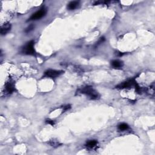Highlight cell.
Here are the masks:
<instances>
[{"label":"cell","mask_w":155,"mask_h":155,"mask_svg":"<svg viewBox=\"0 0 155 155\" xmlns=\"http://www.w3.org/2000/svg\"><path fill=\"white\" fill-rule=\"evenodd\" d=\"M80 92L88 96L91 99H97L99 98L98 93L92 87L87 86V87H84L83 89H81Z\"/></svg>","instance_id":"1"},{"label":"cell","mask_w":155,"mask_h":155,"mask_svg":"<svg viewBox=\"0 0 155 155\" xmlns=\"http://www.w3.org/2000/svg\"><path fill=\"white\" fill-rule=\"evenodd\" d=\"M23 52L26 55H35V51L34 49V41H31L29 42L23 48Z\"/></svg>","instance_id":"2"},{"label":"cell","mask_w":155,"mask_h":155,"mask_svg":"<svg viewBox=\"0 0 155 155\" xmlns=\"http://www.w3.org/2000/svg\"><path fill=\"white\" fill-rule=\"evenodd\" d=\"M64 72L62 70H48L44 73V76L46 77L56 78L60 76Z\"/></svg>","instance_id":"3"},{"label":"cell","mask_w":155,"mask_h":155,"mask_svg":"<svg viewBox=\"0 0 155 155\" xmlns=\"http://www.w3.org/2000/svg\"><path fill=\"white\" fill-rule=\"evenodd\" d=\"M46 10L45 9H41L39 10H38V12H35V13L31 15L30 18L29 19V20H39V19H41V18L43 17L44 16L46 15Z\"/></svg>","instance_id":"4"},{"label":"cell","mask_w":155,"mask_h":155,"mask_svg":"<svg viewBox=\"0 0 155 155\" xmlns=\"http://www.w3.org/2000/svg\"><path fill=\"white\" fill-rule=\"evenodd\" d=\"M138 84L136 83V82L134 80V79H130L129 81H127L124 82L123 84H121L118 85L117 86V88L119 89H125V88H130L131 87H134L136 86Z\"/></svg>","instance_id":"5"},{"label":"cell","mask_w":155,"mask_h":155,"mask_svg":"<svg viewBox=\"0 0 155 155\" xmlns=\"http://www.w3.org/2000/svg\"><path fill=\"white\" fill-rule=\"evenodd\" d=\"M15 91V85L13 82L11 81L7 82L5 84V86L4 87V94H10L12 93Z\"/></svg>","instance_id":"6"},{"label":"cell","mask_w":155,"mask_h":155,"mask_svg":"<svg viewBox=\"0 0 155 155\" xmlns=\"http://www.w3.org/2000/svg\"><path fill=\"white\" fill-rule=\"evenodd\" d=\"M11 25L10 24H5L1 27V35H5L7 33L9 32L10 30Z\"/></svg>","instance_id":"7"},{"label":"cell","mask_w":155,"mask_h":155,"mask_svg":"<svg viewBox=\"0 0 155 155\" xmlns=\"http://www.w3.org/2000/svg\"><path fill=\"white\" fill-rule=\"evenodd\" d=\"M79 5V1H72V2H70L68 4V6H67V8H68L69 10H74V9H76L77 7Z\"/></svg>","instance_id":"8"},{"label":"cell","mask_w":155,"mask_h":155,"mask_svg":"<svg viewBox=\"0 0 155 155\" xmlns=\"http://www.w3.org/2000/svg\"><path fill=\"white\" fill-rule=\"evenodd\" d=\"M112 65L114 68H118L123 67V63L121 61H118V60H114V61L112 62Z\"/></svg>","instance_id":"9"},{"label":"cell","mask_w":155,"mask_h":155,"mask_svg":"<svg viewBox=\"0 0 155 155\" xmlns=\"http://www.w3.org/2000/svg\"><path fill=\"white\" fill-rule=\"evenodd\" d=\"M97 141H95V140H93V141H89V142H88L87 143V146L89 148H93L94 147V146H96L97 144Z\"/></svg>","instance_id":"10"},{"label":"cell","mask_w":155,"mask_h":155,"mask_svg":"<svg viewBox=\"0 0 155 155\" xmlns=\"http://www.w3.org/2000/svg\"><path fill=\"white\" fill-rule=\"evenodd\" d=\"M128 125L127 124H125V123H123V124H121L118 125V128L119 130H125L127 129H128Z\"/></svg>","instance_id":"11"},{"label":"cell","mask_w":155,"mask_h":155,"mask_svg":"<svg viewBox=\"0 0 155 155\" xmlns=\"http://www.w3.org/2000/svg\"><path fill=\"white\" fill-rule=\"evenodd\" d=\"M49 144H50L51 146L54 147H58L59 145H60V143L58 142L57 141H55V140H52L50 141V142H49Z\"/></svg>","instance_id":"12"},{"label":"cell","mask_w":155,"mask_h":155,"mask_svg":"<svg viewBox=\"0 0 155 155\" xmlns=\"http://www.w3.org/2000/svg\"><path fill=\"white\" fill-rule=\"evenodd\" d=\"M33 29H34V26H33V25H31V26H29L28 27H27V29H26V33L30 32V31H32V30Z\"/></svg>","instance_id":"13"},{"label":"cell","mask_w":155,"mask_h":155,"mask_svg":"<svg viewBox=\"0 0 155 155\" xmlns=\"http://www.w3.org/2000/svg\"><path fill=\"white\" fill-rule=\"evenodd\" d=\"M46 123H47V124H50V125H53L55 124L54 121H53L50 120V119H47V120L46 121Z\"/></svg>","instance_id":"14"},{"label":"cell","mask_w":155,"mask_h":155,"mask_svg":"<svg viewBox=\"0 0 155 155\" xmlns=\"http://www.w3.org/2000/svg\"><path fill=\"white\" fill-rule=\"evenodd\" d=\"M70 108H71V107L70 105H66V106H64V111H66V110H67L70 109Z\"/></svg>","instance_id":"15"}]
</instances>
